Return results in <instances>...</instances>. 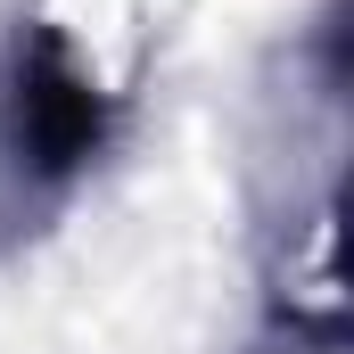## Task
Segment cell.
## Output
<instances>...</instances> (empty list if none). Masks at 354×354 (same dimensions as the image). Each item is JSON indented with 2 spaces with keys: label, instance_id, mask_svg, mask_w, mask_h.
<instances>
[{
  "label": "cell",
  "instance_id": "6da1fadb",
  "mask_svg": "<svg viewBox=\"0 0 354 354\" xmlns=\"http://www.w3.org/2000/svg\"><path fill=\"white\" fill-rule=\"evenodd\" d=\"M346 0H322L256 107V313L264 354H346Z\"/></svg>",
  "mask_w": 354,
  "mask_h": 354
},
{
  "label": "cell",
  "instance_id": "7a4b0ae2",
  "mask_svg": "<svg viewBox=\"0 0 354 354\" xmlns=\"http://www.w3.org/2000/svg\"><path fill=\"white\" fill-rule=\"evenodd\" d=\"M124 99L58 17H17L0 41V248L41 231L115 149Z\"/></svg>",
  "mask_w": 354,
  "mask_h": 354
}]
</instances>
